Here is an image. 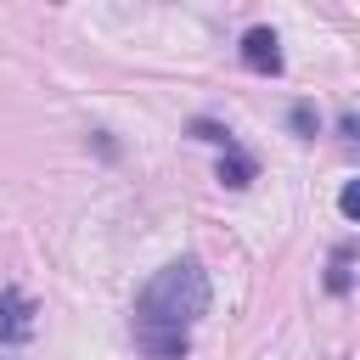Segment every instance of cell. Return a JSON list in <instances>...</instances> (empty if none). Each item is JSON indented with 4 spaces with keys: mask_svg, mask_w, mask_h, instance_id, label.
Listing matches in <instances>:
<instances>
[{
    "mask_svg": "<svg viewBox=\"0 0 360 360\" xmlns=\"http://www.w3.org/2000/svg\"><path fill=\"white\" fill-rule=\"evenodd\" d=\"M208 315V276L197 259H169L135 292V343L146 360H180L191 349V321Z\"/></svg>",
    "mask_w": 360,
    "mask_h": 360,
    "instance_id": "cell-1",
    "label": "cell"
},
{
    "mask_svg": "<svg viewBox=\"0 0 360 360\" xmlns=\"http://www.w3.org/2000/svg\"><path fill=\"white\" fill-rule=\"evenodd\" d=\"M39 321V304L22 287H0V343H28Z\"/></svg>",
    "mask_w": 360,
    "mask_h": 360,
    "instance_id": "cell-2",
    "label": "cell"
},
{
    "mask_svg": "<svg viewBox=\"0 0 360 360\" xmlns=\"http://www.w3.org/2000/svg\"><path fill=\"white\" fill-rule=\"evenodd\" d=\"M242 68H248V73H264V79H276V73L287 68V62H281V39H276V28L259 22V28L242 34Z\"/></svg>",
    "mask_w": 360,
    "mask_h": 360,
    "instance_id": "cell-3",
    "label": "cell"
},
{
    "mask_svg": "<svg viewBox=\"0 0 360 360\" xmlns=\"http://www.w3.org/2000/svg\"><path fill=\"white\" fill-rule=\"evenodd\" d=\"M354 259H360L354 242H338V248L326 253V292H332V298H343V292L354 287Z\"/></svg>",
    "mask_w": 360,
    "mask_h": 360,
    "instance_id": "cell-4",
    "label": "cell"
},
{
    "mask_svg": "<svg viewBox=\"0 0 360 360\" xmlns=\"http://www.w3.org/2000/svg\"><path fill=\"white\" fill-rule=\"evenodd\" d=\"M259 180V163L242 152V146H231V152H219V186H231V191H242V186H253Z\"/></svg>",
    "mask_w": 360,
    "mask_h": 360,
    "instance_id": "cell-5",
    "label": "cell"
},
{
    "mask_svg": "<svg viewBox=\"0 0 360 360\" xmlns=\"http://www.w3.org/2000/svg\"><path fill=\"white\" fill-rule=\"evenodd\" d=\"M186 135H191V141H208V146H219V152H231V146H236V135H231L219 118H191V124H186Z\"/></svg>",
    "mask_w": 360,
    "mask_h": 360,
    "instance_id": "cell-6",
    "label": "cell"
},
{
    "mask_svg": "<svg viewBox=\"0 0 360 360\" xmlns=\"http://www.w3.org/2000/svg\"><path fill=\"white\" fill-rule=\"evenodd\" d=\"M287 124H292V135H321V112H315V101H292V112H287Z\"/></svg>",
    "mask_w": 360,
    "mask_h": 360,
    "instance_id": "cell-7",
    "label": "cell"
},
{
    "mask_svg": "<svg viewBox=\"0 0 360 360\" xmlns=\"http://www.w3.org/2000/svg\"><path fill=\"white\" fill-rule=\"evenodd\" d=\"M338 214H343L349 225H360V180H349V186L338 191Z\"/></svg>",
    "mask_w": 360,
    "mask_h": 360,
    "instance_id": "cell-8",
    "label": "cell"
}]
</instances>
